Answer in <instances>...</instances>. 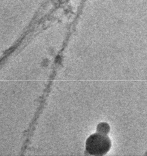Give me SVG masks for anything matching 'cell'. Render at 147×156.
<instances>
[{
    "label": "cell",
    "mask_w": 147,
    "mask_h": 156,
    "mask_svg": "<svg viewBox=\"0 0 147 156\" xmlns=\"http://www.w3.org/2000/svg\"><path fill=\"white\" fill-rule=\"evenodd\" d=\"M111 142L106 134L97 132L90 135L86 141V151L92 155H103L110 149Z\"/></svg>",
    "instance_id": "1"
},
{
    "label": "cell",
    "mask_w": 147,
    "mask_h": 156,
    "mask_svg": "<svg viewBox=\"0 0 147 156\" xmlns=\"http://www.w3.org/2000/svg\"><path fill=\"white\" fill-rule=\"evenodd\" d=\"M98 132L106 134L109 130V126L106 123H101L97 127Z\"/></svg>",
    "instance_id": "2"
}]
</instances>
